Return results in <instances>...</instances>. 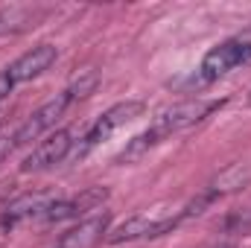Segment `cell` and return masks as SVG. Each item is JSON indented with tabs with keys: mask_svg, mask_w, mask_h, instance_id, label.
Masks as SVG:
<instances>
[{
	"mask_svg": "<svg viewBox=\"0 0 251 248\" xmlns=\"http://www.w3.org/2000/svg\"><path fill=\"white\" fill-rule=\"evenodd\" d=\"M251 62V35H240V38H228L222 44H216L213 50L204 53V59L199 64L193 82L199 85H210L222 76H228L231 70L243 67Z\"/></svg>",
	"mask_w": 251,
	"mask_h": 248,
	"instance_id": "obj_1",
	"label": "cell"
},
{
	"mask_svg": "<svg viewBox=\"0 0 251 248\" xmlns=\"http://www.w3.org/2000/svg\"><path fill=\"white\" fill-rule=\"evenodd\" d=\"M143 114V102L140 99H126V102H117V105H111L108 111H102L94 123H91V128L82 134V140L73 146V152H70V158H85L91 149H97L102 140H108L120 125L131 123L134 117H140Z\"/></svg>",
	"mask_w": 251,
	"mask_h": 248,
	"instance_id": "obj_2",
	"label": "cell"
},
{
	"mask_svg": "<svg viewBox=\"0 0 251 248\" xmlns=\"http://www.w3.org/2000/svg\"><path fill=\"white\" fill-rule=\"evenodd\" d=\"M222 105H225V99H187V102H178V105L161 111V114L149 123V131L164 143L167 137H173V134L184 131L190 125L201 123L204 117H210V114L219 111Z\"/></svg>",
	"mask_w": 251,
	"mask_h": 248,
	"instance_id": "obj_3",
	"label": "cell"
},
{
	"mask_svg": "<svg viewBox=\"0 0 251 248\" xmlns=\"http://www.w3.org/2000/svg\"><path fill=\"white\" fill-rule=\"evenodd\" d=\"M73 102H76V97H73V91H70V88H64L62 94H56L53 99H47L41 108H35V111L26 117V123L21 125V128H15V143H18V146H24V143L38 140L41 134H47V131H50V128L64 117V111H67Z\"/></svg>",
	"mask_w": 251,
	"mask_h": 248,
	"instance_id": "obj_4",
	"label": "cell"
},
{
	"mask_svg": "<svg viewBox=\"0 0 251 248\" xmlns=\"http://www.w3.org/2000/svg\"><path fill=\"white\" fill-rule=\"evenodd\" d=\"M181 213L176 216H164V219H149V216H131L120 222L114 231H108V243L111 246H120V243H134V240H155V237H164L170 231H176L181 225Z\"/></svg>",
	"mask_w": 251,
	"mask_h": 248,
	"instance_id": "obj_5",
	"label": "cell"
},
{
	"mask_svg": "<svg viewBox=\"0 0 251 248\" xmlns=\"http://www.w3.org/2000/svg\"><path fill=\"white\" fill-rule=\"evenodd\" d=\"M73 128H59L53 134H47L21 164L24 173H41V170H50L56 164H62L64 158L73 152Z\"/></svg>",
	"mask_w": 251,
	"mask_h": 248,
	"instance_id": "obj_6",
	"label": "cell"
},
{
	"mask_svg": "<svg viewBox=\"0 0 251 248\" xmlns=\"http://www.w3.org/2000/svg\"><path fill=\"white\" fill-rule=\"evenodd\" d=\"M108 198V190L105 187H88L82 190L79 196H70V198H53V204L47 207L44 219L41 222H67V219H79L91 210H100Z\"/></svg>",
	"mask_w": 251,
	"mask_h": 248,
	"instance_id": "obj_7",
	"label": "cell"
},
{
	"mask_svg": "<svg viewBox=\"0 0 251 248\" xmlns=\"http://www.w3.org/2000/svg\"><path fill=\"white\" fill-rule=\"evenodd\" d=\"M56 56H59V50H56L53 44H38V47L26 50L24 56H18L15 62L9 64V67H3V70H6V76L12 79V85L18 88V85H24V82H32V79L41 76L44 70H50V64L56 62Z\"/></svg>",
	"mask_w": 251,
	"mask_h": 248,
	"instance_id": "obj_8",
	"label": "cell"
},
{
	"mask_svg": "<svg viewBox=\"0 0 251 248\" xmlns=\"http://www.w3.org/2000/svg\"><path fill=\"white\" fill-rule=\"evenodd\" d=\"M108 222H111L108 213H94V216L82 219L79 225L67 228L59 237L56 248H97L108 234Z\"/></svg>",
	"mask_w": 251,
	"mask_h": 248,
	"instance_id": "obj_9",
	"label": "cell"
},
{
	"mask_svg": "<svg viewBox=\"0 0 251 248\" xmlns=\"http://www.w3.org/2000/svg\"><path fill=\"white\" fill-rule=\"evenodd\" d=\"M53 204V196H44V193H32V196H21L15 198L3 216H0V225L3 228H15L18 222H26V219H44L47 207Z\"/></svg>",
	"mask_w": 251,
	"mask_h": 248,
	"instance_id": "obj_10",
	"label": "cell"
},
{
	"mask_svg": "<svg viewBox=\"0 0 251 248\" xmlns=\"http://www.w3.org/2000/svg\"><path fill=\"white\" fill-rule=\"evenodd\" d=\"M161 140L149 131V128H143L140 134H134L128 143H126V149L114 158V164H134V161H140L143 155H149V149H155Z\"/></svg>",
	"mask_w": 251,
	"mask_h": 248,
	"instance_id": "obj_11",
	"label": "cell"
},
{
	"mask_svg": "<svg viewBox=\"0 0 251 248\" xmlns=\"http://www.w3.org/2000/svg\"><path fill=\"white\" fill-rule=\"evenodd\" d=\"M38 15H41V9H29V6H9V9H0V35H3V32L26 29Z\"/></svg>",
	"mask_w": 251,
	"mask_h": 248,
	"instance_id": "obj_12",
	"label": "cell"
},
{
	"mask_svg": "<svg viewBox=\"0 0 251 248\" xmlns=\"http://www.w3.org/2000/svg\"><path fill=\"white\" fill-rule=\"evenodd\" d=\"M219 231H222V234H231V237H240V234H243V237H249V234H251V207L228 213V216L222 219Z\"/></svg>",
	"mask_w": 251,
	"mask_h": 248,
	"instance_id": "obj_13",
	"label": "cell"
},
{
	"mask_svg": "<svg viewBox=\"0 0 251 248\" xmlns=\"http://www.w3.org/2000/svg\"><path fill=\"white\" fill-rule=\"evenodd\" d=\"M249 181V173H243V167H231L222 178H216L210 190L216 193V196H225V193H234V190H240V187Z\"/></svg>",
	"mask_w": 251,
	"mask_h": 248,
	"instance_id": "obj_14",
	"label": "cell"
},
{
	"mask_svg": "<svg viewBox=\"0 0 251 248\" xmlns=\"http://www.w3.org/2000/svg\"><path fill=\"white\" fill-rule=\"evenodd\" d=\"M15 149H18V143H15V131H12V134H9V131H3V134H0V164H3Z\"/></svg>",
	"mask_w": 251,
	"mask_h": 248,
	"instance_id": "obj_15",
	"label": "cell"
},
{
	"mask_svg": "<svg viewBox=\"0 0 251 248\" xmlns=\"http://www.w3.org/2000/svg\"><path fill=\"white\" fill-rule=\"evenodd\" d=\"M12 91H15V85H12V79L6 76V70H0V102H3V99H6V97L12 94Z\"/></svg>",
	"mask_w": 251,
	"mask_h": 248,
	"instance_id": "obj_16",
	"label": "cell"
},
{
	"mask_svg": "<svg viewBox=\"0 0 251 248\" xmlns=\"http://www.w3.org/2000/svg\"><path fill=\"white\" fill-rule=\"evenodd\" d=\"M204 248H237L234 243H210V246H204Z\"/></svg>",
	"mask_w": 251,
	"mask_h": 248,
	"instance_id": "obj_17",
	"label": "cell"
},
{
	"mask_svg": "<svg viewBox=\"0 0 251 248\" xmlns=\"http://www.w3.org/2000/svg\"><path fill=\"white\" fill-rule=\"evenodd\" d=\"M249 105H251V94H249Z\"/></svg>",
	"mask_w": 251,
	"mask_h": 248,
	"instance_id": "obj_18",
	"label": "cell"
}]
</instances>
